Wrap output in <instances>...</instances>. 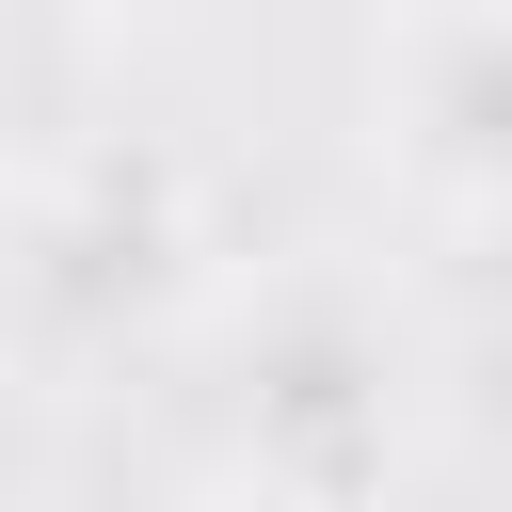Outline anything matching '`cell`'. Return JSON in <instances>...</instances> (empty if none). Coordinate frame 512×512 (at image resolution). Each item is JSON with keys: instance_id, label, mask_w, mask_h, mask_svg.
<instances>
[{"instance_id": "1", "label": "cell", "mask_w": 512, "mask_h": 512, "mask_svg": "<svg viewBox=\"0 0 512 512\" xmlns=\"http://www.w3.org/2000/svg\"><path fill=\"white\" fill-rule=\"evenodd\" d=\"M192 432L272 512H352L400 464V336L352 288H224L192 352Z\"/></svg>"}, {"instance_id": "2", "label": "cell", "mask_w": 512, "mask_h": 512, "mask_svg": "<svg viewBox=\"0 0 512 512\" xmlns=\"http://www.w3.org/2000/svg\"><path fill=\"white\" fill-rule=\"evenodd\" d=\"M64 16H192V0H64Z\"/></svg>"}]
</instances>
